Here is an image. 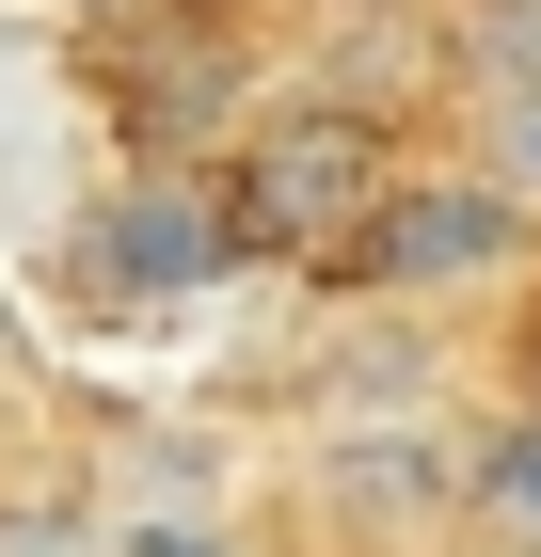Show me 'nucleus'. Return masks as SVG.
Instances as JSON below:
<instances>
[{
    "label": "nucleus",
    "instance_id": "1a4fd4ad",
    "mask_svg": "<svg viewBox=\"0 0 541 557\" xmlns=\"http://www.w3.org/2000/svg\"><path fill=\"white\" fill-rule=\"evenodd\" d=\"M319 16H430V0H319Z\"/></svg>",
    "mask_w": 541,
    "mask_h": 557
},
{
    "label": "nucleus",
    "instance_id": "9b49d317",
    "mask_svg": "<svg viewBox=\"0 0 541 557\" xmlns=\"http://www.w3.org/2000/svg\"><path fill=\"white\" fill-rule=\"evenodd\" d=\"M64 16H127V0H64Z\"/></svg>",
    "mask_w": 541,
    "mask_h": 557
},
{
    "label": "nucleus",
    "instance_id": "f03ea898",
    "mask_svg": "<svg viewBox=\"0 0 541 557\" xmlns=\"http://www.w3.org/2000/svg\"><path fill=\"white\" fill-rule=\"evenodd\" d=\"M526 239H541V208L509 191L494 160H398V175H382V208H367V239H351V287L446 302V287L526 271Z\"/></svg>",
    "mask_w": 541,
    "mask_h": 557
},
{
    "label": "nucleus",
    "instance_id": "9d476101",
    "mask_svg": "<svg viewBox=\"0 0 541 557\" xmlns=\"http://www.w3.org/2000/svg\"><path fill=\"white\" fill-rule=\"evenodd\" d=\"M526 398H541V319H526Z\"/></svg>",
    "mask_w": 541,
    "mask_h": 557
},
{
    "label": "nucleus",
    "instance_id": "0eeeda50",
    "mask_svg": "<svg viewBox=\"0 0 541 557\" xmlns=\"http://www.w3.org/2000/svg\"><path fill=\"white\" fill-rule=\"evenodd\" d=\"M0 557H112L96 494H0Z\"/></svg>",
    "mask_w": 541,
    "mask_h": 557
},
{
    "label": "nucleus",
    "instance_id": "20e7f679",
    "mask_svg": "<svg viewBox=\"0 0 541 557\" xmlns=\"http://www.w3.org/2000/svg\"><path fill=\"white\" fill-rule=\"evenodd\" d=\"M462 525L494 557H541V398H509V414L462 446Z\"/></svg>",
    "mask_w": 541,
    "mask_h": 557
},
{
    "label": "nucleus",
    "instance_id": "7ed1b4c3",
    "mask_svg": "<svg viewBox=\"0 0 541 557\" xmlns=\"http://www.w3.org/2000/svg\"><path fill=\"white\" fill-rule=\"evenodd\" d=\"M239 223H223V191H127V208H96V287H192V271L223 256Z\"/></svg>",
    "mask_w": 541,
    "mask_h": 557
},
{
    "label": "nucleus",
    "instance_id": "f8f14e48",
    "mask_svg": "<svg viewBox=\"0 0 541 557\" xmlns=\"http://www.w3.org/2000/svg\"><path fill=\"white\" fill-rule=\"evenodd\" d=\"M192 16H223V0H192Z\"/></svg>",
    "mask_w": 541,
    "mask_h": 557
},
{
    "label": "nucleus",
    "instance_id": "6e6552de",
    "mask_svg": "<svg viewBox=\"0 0 541 557\" xmlns=\"http://www.w3.org/2000/svg\"><path fill=\"white\" fill-rule=\"evenodd\" d=\"M112 557H239V542H223V525L175 494V510H112Z\"/></svg>",
    "mask_w": 541,
    "mask_h": 557
},
{
    "label": "nucleus",
    "instance_id": "423d86ee",
    "mask_svg": "<svg viewBox=\"0 0 541 557\" xmlns=\"http://www.w3.org/2000/svg\"><path fill=\"white\" fill-rule=\"evenodd\" d=\"M462 160H494L509 191L541 208V81H478L462 96Z\"/></svg>",
    "mask_w": 541,
    "mask_h": 557
},
{
    "label": "nucleus",
    "instance_id": "f257e3e1",
    "mask_svg": "<svg viewBox=\"0 0 541 557\" xmlns=\"http://www.w3.org/2000/svg\"><path fill=\"white\" fill-rule=\"evenodd\" d=\"M382 175H398V144H382L367 96H287V112H255L239 160H223V223H239V256H271V271H351Z\"/></svg>",
    "mask_w": 541,
    "mask_h": 557
},
{
    "label": "nucleus",
    "instance_id": "39448f33",
    "mask_svg": "<svg viewBox=\"0 0 541 557\" xmlns=\"http://www.w3.org/2000/svg\"><path fill=\"white\" fill-rule=\"evenodd\" d=\"M430 16H446V96L541 81V0H430Z\"/></svg>",
    "mask_w": 541,
    "mask_h": 557
}]
</instances>
